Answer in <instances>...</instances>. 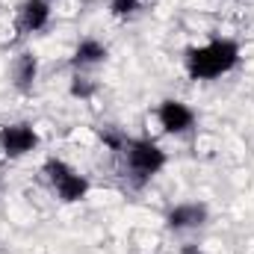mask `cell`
<instances>
[{"instance_id":"obj_7","label":"cell","mask_w":254,"mask_h":254,"mask_svg":"<svg viewBox=\"0 0 254 254\" xmlns=\"http://www.w3.org/2000/svg\"><path fill=\"white\" fill-rule=\"evenodd\" d=\"M51 15H54L51 0H21L15 9V27L21 36H33L51 24Z\"/></svg>"},{"instance_id":"obj_8","label":"cell","mask_w":254,"mask_h":254,"mask_svg":"<svg viewBox=\"0 0 254 254\" xmlns=\"http://www.w3.org/2000/svg\"><path fill=\"white\" fill-rule=\"evenodd\" d=\"M9 80H12L15 92L30 95L36 89V80H39V57L33 51H21L9 65Z\"/></svg>"},{"instance_id":"obj_2","label":"cell","mask_w":254,"mask_h":254,"mask_svg":"<svg viewBox=\"0 0 254 254\" xmlns=\"http://www.w3.org/2000/svg\"><path fill=\"white\" fill-rule=\"evenodd\" d=\"M119 154H122L125 181L133 190H142L145 184H151L166 169V163H169L166 151L154 139H125V145L119 148Z\"/></svg>"},{"instance_id":"obj_3","label":"cell","mask_w":254,"mask_h":254,"mask_svg":"<svg viewBox=\"0 0 254 254\" xmlns=\"http://www.w3.org/2000/svg\"><path fill=\"white\" fill-rule=\"evenodd\" d=\"M42 175H45L51 192H54L63 204H77V201H83V198L89 195V190H92L89 178L80 175L74 166H68L60 157H48L45 166H42Z\"/></svg>"},{"instance_id":"obj_6","label":"cell","mask_w":254,"mask_h":254,"mask_svg":"<svg viewBox=\"0 0 254 254\" xmlns=\"http://www.w3.org/2000/svg\"><path fill=\"white\" fill-rule=\"evenodd\" d=\"M210 219V207L204 201H181L175 207H169L166 213V228L172 234H184V231H195V228H204Z\"/></svg>"},{"instance_id":"obj_9","label":"cell","mask_w":254,"mask_h":254,"mask_svg":"<svg viewBox=\"0 0 254 254\" xmlns=\"http://www.w3.org/2000/svg\"><path fill=\"white\" fill-rule=\"evenodd\" d=\"M107 57H110V48H107L101 39L86 36V39L77 42V48H74V54H71V65H74V71H86V68L104 65Z\"/></svg>"},{"instance_id":"obj_11","label":"cell","mask_w":254,"mask_h":254,"mask_svg":"<svg viewBox=\"0 0 254 254\" xmlns=\"http://www.w3.org/2000/svg\"><path fill=\"white\" fill-rule=\"evenodd\" d=\"M139 6H142V0H110V12L116 15V18H133L136 12H139Z\"/></svg>"},{"instance_id":"obj_5","label":"cell","mask_w":254,"mask_h":254,"mask_svg":"<svg viewBox=\"0 0 254 254\" xmlns=\"http://www.w3.org/2000/svg\"><path fill=\"white\" fill-rule=\"evenodd\" d=\"M157 122L163 127V133L184 136V133H190L192 127H195V110H192L190 104L178 101V98H166L157 107Z\"/></svg>"},{"instance_id":"obj_12","label":"cell","mask_w":254,"mask_h":254,"mask_svg":"<svg viewBox=\"0 0 254 254\" xmlns=\"http://www.w3.org/2000/svg\"><path fill=\"white\" fill-rule=\"evenodd\" d=\"M181 254H204V252H201L195 243H184V246H181Z\"/></svg>"},{"instance_id":"obj_1","label":"cell","mask_w":254,"mask_h":254,"mask_svg":"<svg viewBox=\"0 0 254 254\" xmlns=\"http://www.w3.org/2000/svg\"><path fill=\"white\" fill-rule=\"evenodd\" d=\"M243 60L240 45L234 39H210L204 45H195L184 54V68L190 74V80H219L225 74H231Z\"/></svg>"},{"instance_id":"obj_4","label":"cell","mask_w":254,"mask_h":254,"mask_svg":"<svg viewBox=\"0 0 254 254\" xmlns=\"http://www.w3.org/2000/svg\"><path fill=\"white\" fill-rule=\"evenodd\" d=\"M39 148V133L30 122H9L0 127V154L6 160H21Z\"/></svg>"},{"instance_id":"obj_10","label":"cell","mask_w":254,"mask_h":254,"mask_svg":"<svg viewBox=\"0 0 254 254\" xmlns=\"http://www.w3.org/2000/svg\"><path fill=\"white\" fill-rule=\"evenodd\" d=\"M92 95H95V83H92V77H83L80 71H74V77H71V98L89 101Z\"/></svg>"}]
</instances>
